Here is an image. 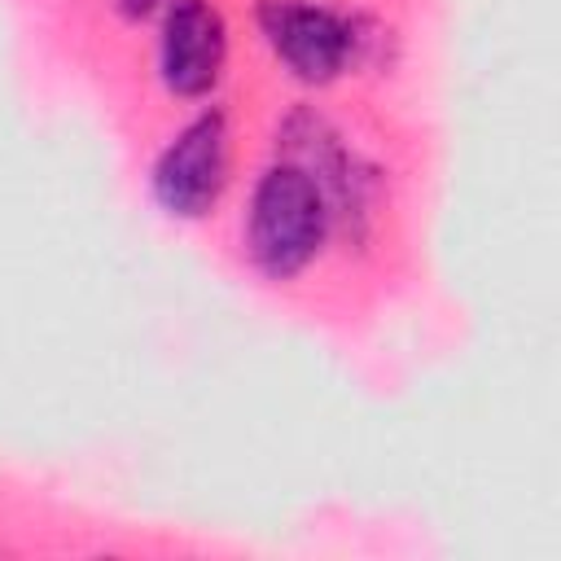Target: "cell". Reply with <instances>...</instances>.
Masks as SVG:
<instances>
[{"mask_svg": "<svg viewBox=\"0 0 561 561\" xmlns=\"http://www.w3.org/2000/svg\"><path fill=\"white\" fill-rule=\"evenodd\" d=\"M329 206L316 180L294 162H272L245 206V254L267 280H294L329 241Z\"/></svg>", "mask_w": 561, "mask_h": 561, "instance_id": "6da1fadb", "label": "cell"}, {"mask_svg": "<svg viewBox=\"0 0 561 561\" xmlns=\"http://www.w3.org/2000/svg\"><path fill=\"white\" fill-rule=\"evenodd\" d=\"M276 158L302 167L324 206H329V228L342 232L346 241H364L368 219H373V167L342 140V131L316 114V110H294L276 127Z\"/></svg>", "mask_w": 561, "mask_h": 561, "instance_id": "7a4b0ae2", "label": "cell"}, {"mask_svg": "<svg viewBox=\"0 0 561 561\" xmlns=\"http://www.w3.org/2000/svg\"><path fill=\"white\" fill-rule=\"evenodd\" d=\"M232 171V131L219 105L188 118L153 162V197L171 219H202L219 206Z\"/></svg>", "mask_w": 561, "mask_h": 561, "instance_id": "3957f363", "label": "cell"}, {"mask_svg": "<svg viewBox=\"0 0 561 561\" xmlns=\"http://www.w3.org/2000/svg\"><path fill=\"white\" fill-rule=\"evenodd\" d=\"M228 66V22L210 0H171L162 9L158 75L167 92L197 101L210 96Z\"/></svg>", "mask_w": 561, "mask_h": 561, "instance_id": "277c9868", "label": "cell"}, {"mask_svg": "<svg viewBox=\"0 0 561 561\" xmlns=\"http://www.w3.org/2000/svg\"><path fill=\"white\" fill-rule=\"evenodd\" d=\"M267 48L302 83H333L346 70V13L307 0H259Z\"/></svg>", "mask_w": 561, "mask_h": 561, "instance_id": "5b68a950", "label": "cell"}, {"mask_svg": "<svg viewBox=\"0 0 561 561\" xmlns=\"http://www.w3.org/2000/svg\"><path fill=\"white\" fill-rule=\"evenodd\" d=\"M114 4H118V13H123L127 22H145V18L162 13L171 0H114Z\"/></svg>", "mask_w": 561, "mask_h": 561, "instance_id": "8992f818", "label": "cell"}]
</instances>
